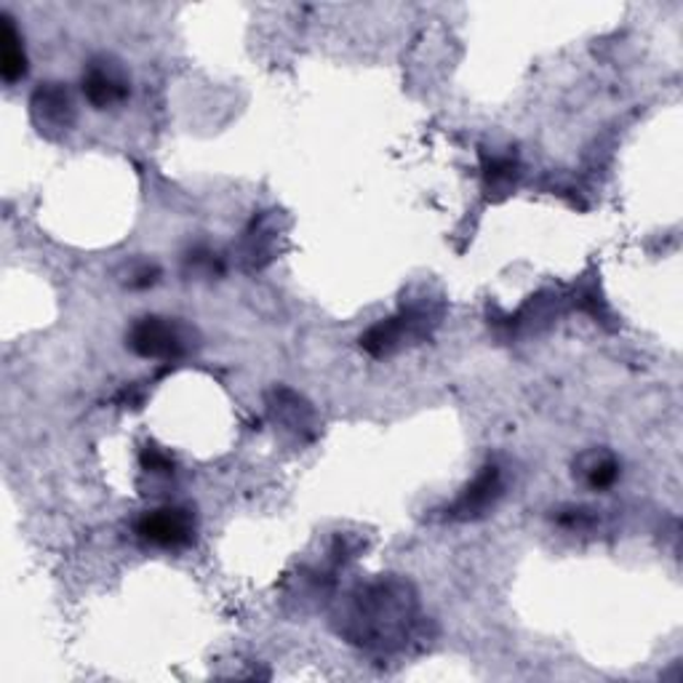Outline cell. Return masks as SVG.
I'll return each mask as SVG.
<instances>
[{
  "label": "cell",
  "instance_id": "277c9868",
  "mask_svg": "<svg viewBox=\"0 0 683 683\" xmlns=\"http://www.w3.org/2000/svg\"><path fill=\"white\" fill-rule=\"evenodd\" d=\"M33 117L41 132H61L72 123V99L65 86L46 83L33 97Z\"/></svg>",
  "mask_w": 683,
  "mask_h": 683
},
{
  "label": "cell",
  "instance_id": "7a4b0ae2",
  "mask_svg": "<svg viewBox=\"0 0 683 683\" xmlns=\"http://www.w3.org/2000/svg\"><path fill=\"white\" fill-rule=\"evenodd\" d=\"M83 94L97 110H108L128 97V78L121 65L110 59L91 61L83 72Z\"/></svg>",
  "mask_w": 683,
  "mask_h": 683
},
{
  "label": "cell",
  "instance_id": "6da1fadb",
  "mask_svg": "<svg viewBox=\"0 0 683 683\" xmlns=\"http://www.w3.org/2000/svg\"><path fill=\"white\" fill-rule=\"evenodd\" d=\"M136 534L142 542L155 545V548L177 550L190 545L195 537V518L184 507H158V511L142 515Z\"/></svg>",
  "mask_w": 683,
  "mask_h": 683
},
{
  "label": "cell",
  "instance_id": "3957f363",
  "mask_svg": "<svg viewBox=\"0 0 683 683\" xmlns=\"http://www.w3.org/2000/svg\"><path fill=\"white\" fill-rule=\"evenodd\" d=\"M128 345L145 358H173L182 352L184 342L173 323L164 318H142L132 328Z\"/></svg>",
  "mask_w": 683,
  "mask_h": 683
},
{
  "label": "cell",
  "instance_id": "8992f818",
  "mask_svg": "<svg viewBox=\"0 0 683 683\" xmlns=\"http://www.w3.org/2000/svg\"><path fill=\"white\" fill-rule=\"evenodd\" d=\"M27 72V57H24L22 35L11 16H3V30H0V76L5 83H16Z\"/></svg>",
  "mask_w": 683,
  "mask_h": 683
},
{
  "label": "cell",
  "instance_id": "5b68a950",
  "mask_svg": "<svg viewBox=\"0 0 683 683\" xmlns=\"http://www.w3.org/2000/svg\"><path fill=\"white\" fill-rule=\"evenodd\" d=\"M500 470L496 468H486L481 475L464 489V494L459 496L455 513L459 518H475L486 511L489 505H494V500L500 496Z\"/></svg>",
  "mask_w": 683,
  "mask_h": 683
},
{
  "label": "cell",
  "instance_id": "ba28073f",
  "mask_svg": "<svg viewBox=\"0 0 683 683\" xmlns=\"http://www.w3.org/2000/svg\"><path fill=\"white\" fill-rule=\"evenodd\" d=\"M142 462H145V468H150L153 473H160V470H169L171 468V462L166 457H160L158 451L155 449H150V451H145V457H142Z\"/></svg>",
  "mask_w": 683,
  "mask_h": 683
},
{
  "label": "cell",
  "instance_id": "52a82bcc",
  "mask_svg": "<svg viewBox=\"0 0 683 683\" xmlns=\"http://www.w3.org/2000/svg\"><path fill=\"white\" fill-rule=\"evenodd\" d=\"M582 475L590 489H608L619 478V464L608 455H593L582 462Z\"/></svg>",
  "mask_w": 683,
  "mask_h": 683
}]
</instances>
